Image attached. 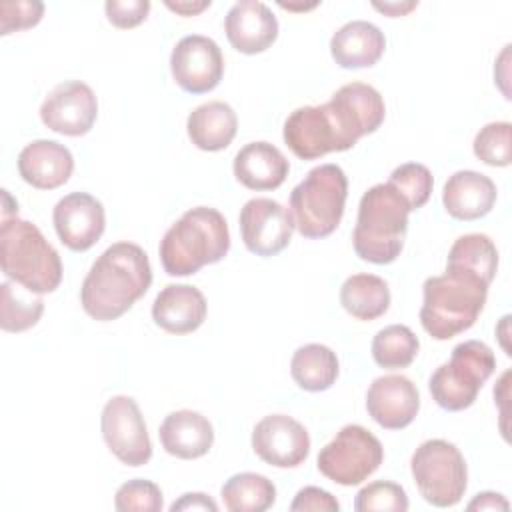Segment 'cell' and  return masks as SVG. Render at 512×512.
<instances>
[{"label": "cell", "mask_w": 512, "mask_h": 512, "mask_svg": "<svg viewBox=\"0 0 512 512\" xmlns=\"http://www.w3.org/2000/svg\"><path fill=\"white\" fill-rule=\"evenodd\" d=\"M150 284L148 254L134 242H116L90 266L80 288V302L90 318L110 322L126 314Z\"/></svg>", "instance_id": "6da1fadb"}, {"label": "cell", "mask_w": 512, "mask_h": 512, "mask_svg": "<svg viewBox=\"0 0 512 512\" xmlns=\"http://www.w3.org/2000/svg\"><path fill=\"white\" fill-rule=\"evenodd\" d=\"M488 282L480 276L446 266L444 274L430 276L422 286L420 324L434 340H450L478 320L486 296Z\"/></svg>", "instance_id": "7a4b0ae2"}, {"label": "cell", "mask_w": 512, "mask_h": 512, "mask_svg": "<svg viewBox=\"0 0 512 512\" xmlns=\"http://www.w3.org/2000/svg\"><path fill=\"white\" fill-rule=\"evenodd\" d=\"M230 250L226 218L210 206L186 210L160 240V262L170 276L196 274L206 264L220 262Z\"/></svg>", "instance_id": "3957f363"}, {"label": "cell", "mask_w": 512, "mask_h": 512, "mask_svg": "<svg viewBox=\"0 0 512 512\" xmlns=\"http://www.w3.org/2000/svg\"><path fill=\"white\" fill-rule=\"evenodd\" d=\"M410 212L406 198L390 182L368 188L360 198L352 232L356 256L372 264L394 262L404 248Z\"/></svg>", "instance_id": "277c9868"}, {"label": "cell", "mask_w": 512, "mask_h": 512, "mask_svg": "<svg viewBox=\"0 0 512 512\" xmlns=\"http://www.w3.org/2000/svg\"><path fill=\"white\" fill-rule=\"evenodd\" d=\"M0 266L12 280L36 294L54 292L62 282V260L40 228L18 216L2 218Z\"/></svg>", "instance_id": "5b68a950"}, {"label": "cell", "mask_w": 512, "mask_h": 512, "mask_svg": "<svg viewBox=\"0 0 512 512\" xmlns=\"http://www.w3.org/2000/svg\"><path fill=\"white\" fill-rule=\"evenodd\" d=\"M348 178L338 164L314 166L290 192V216L304 238L330 236L344 214Z\"/></svg>", "instance_id": "8992f818"}, {"label": "cell", "mask_w": 512, "mask_h": 512, "mask_svg": "<svg viewBox=\"0 0 512 512\" xmlns=\"http://www.w3.org/2000/svg\"><path fill=\"white\" fill-rule=\"evenodd\" d=\"M494 370L496 356L488 344L480 340L460 342L454 346L450 360L430 376L432 400L448 412L466 410L476 402L478 392Z\"/></svg>", "instance_id": "52a82bcc"}, {"label": "cell", "mask_w": 512, "mask_h": 512, "mask_svg": "<svg viewBox=\"0 0 512 512\" xmlns=\"http://www.w3.org/2000/svg\"><path fill=\"white\" fill-rule=\"evenodd\" d=\"M410 470L420 496L432 506H456L466 492V460L448 440L432 438L422 442L412 454Z\"/></svg>", "instance_id": "ba28073f"}, {"label": "cell", "mask_w": 512, "mask_h": 512, "mask_svg": "<svg viewBox=\"0 0 512 512\" xmlns=\"http://www.w3.org/2000/svg\"><path fill=\"white\" fill-rule=\"evenodd\" d=\"M384 460L380 440L360 424H346L320 450L316 466L320 474L340 486H356L372 476Z\"/></svg>", "instance_id": "9c48e42d"}, {"label": "cell", "mask_w": 512, "mask_h": 512, "mask_svg": "<svg viewBox=\"0 0 512 512\" xmlns=\"http://www.w3.org/2000/svg\"><path fill=\"white\" fill-rule=\"evenodd\" d=\"M102 438L108 450L126 466H142L152 458V442L146 422L134 398L112 396L100 416Z\"/></svg>", "instance_id": "30bf717a"}, {"label": "cell", "mask_w": 512, "mask_h": 512, "mask_svg": "<svg viewBox=\"0 0 512 512\" xmlns=\"http://www.w3.org/2000/svg\"><path fill=\"white\" fill-rule=\"evenodd\" d=\"M284 142L300 160H316L330 152L350 150L352 144L336 124L328 104L296 108L284 122Z\"/></svg>", "instance_id": "8fae6325"}, {"label": "cell", "mask_w": 512, "mask_h": 512, "mask_svg": "<svg viewBox=\"0 0 512 512\" xmlns=\"http://www.w3.org/2000/svg\"><path fill=\"white\" fill-rule=\"evenodd\" d=\"M174 82L190 94L214 90L224 76V56L220 46L202 34H188L176 42L170 54Z\"/></svg>", "instance_id": "7c38bea8"}, {"label": "cell", "mask_w": 512, "mask_h": 512, "mask_svg": "<svg viewBox=\"0 0 512 512\" xmlns=\"http://www.w3.org/2000/svg\"><path fill=\"white\" fill-rule=\"evenodd\" d=\"M98 116L94 90L80 80L56 84L40 106V120L52 132L64 136H84L92 130Z\"/></svg>", "instance_id": "4fadbf2b"}, {"label": "cell", "mask_w": 512, "mask_h": 512, "mask_svg": "<svg viewBox=\"0 0 512 512\" xmlns=\"http://www.w3.org/2000/svg\"><path fill=\"white\" fill-rule=\"evenodd\" d=\"M292 232L290 212L272 198H252L240 210L242 242L256 256H276L290 244Z\"/></svg>", "instance_id": "5bb4252c"}, {"label": "cell", "mask_w": 512, "mask_h": 512, "mask_svg": "<svg viewBox=\"0 0 512 512\" xmlns=\"http://www.w3.org/2000/svg\"><path fill=\"white\" fill-rule=\"evenodd\" d=\"M252 450L270 466L296 468L310 454V436L292 416L270 414L254 426Z\"/></svg>", "instance_id": "9a60e30c"}, {"label": "cell", "mask_w": 512, "mask_h": 512, "mask_svg": "<svg viewBox=\"0 0 512 512\" xmlns=\"http://www.w3.org/2000/svg\"><path fill=\"white\" fill-rule=\"evenodd\" d=\"M52 220L60 242L74 252L90 250L106 228L104 206L88 192H70L60 198Z\"/></svg>", "instance_id": "2e32d148"}, {"label": "cell", "mask_w": 512, "mask_h": 512, "mask_svg": "<svg viewBox=\"0 0 512 512\" xmlns=\"http://www.w3.org/2000/svg\"><path fill=\"white\" fill-rule=\"evenodd\" d=\"M326 104L352 146L362 136L376 132L386 116L382 94L364 82L340 86Z\"/></svg>", "instance_id": "e0dca14e"}, {"label": "cell", "mask_w": 512, "mask_h": 512, "mask_svg": "<svg viewBox=\"0 0 512 512\" xmlns=\"http://www.w3.org/2000/svg\"><path fill=\"white\" fill-rule=\"evenodd\" d=\"M368 416L386 430H402L420 410L416 384L402 374H386L372 380L366 392Z\"/></svg>", "instance_id": "ac0fdd59"}, {"label": "cell", "mask_w": 512, "mask_h": 512, "mask_svg": "<svg viewBox=\"0 0 512 512\" xmlns=\"http://www.w3.org/2000/svg\"><path fill=\"white\" fill-rule=\"evenodd\" d=\"M224 32L234 50L242 54H260L278 38V20L264 2L240 0L228 10Z\"/></svg>", "instance_id": "d6986e66"}, {"label": "cell", "mask_w": 512, "mask_h": 512, "mask_svg": "<svg viewBox=\"0 0 512 512\" xmlns=\"http://www.w3.org/2000/svg\"><path fill=\"white\" fill-rule=\"evenodd\" d=\"M72 170V152L56 140H32L18 154V172L22 180L38 190H54L66 184Z\"/></svg>", "instance_id": "ffe728a7"}, {"label": "cell", "mask_w": 512, "mask_h": 512, "mask_svg": "<svg viewBox=\"0 0 512 512\" xmlns=\"http://www.w3.org/2000/svg\"><path fill=\"white\" fill-rule=\"evenodd\" d=\"M208 304L204 294L192 284H168L152 304V320L170 334H190L206 320Z\"/></svg>", "instance_id": "44dd1931"}, {"label": "cell", "mask_w": 512, "mask_h": 512, "mask_svg": "<svg viewBox=\"0 0 512 512\" xmlns=\"http://www.w3.org/2000/svg\"><path fill=\"white\" fill-rule=\"evenodd\" d=\"M496 196V184L486 174L458 170L444 184L442 204L452 218L470 222L484 218L494 208Z\"/></svg>", "instance_id": "7402d4cb"}, {"label": "cell", "mask_w": 512, "mask_h": 512, "mask_svg": "<svg viewBox=\"0 0 512 512\" xmlns=\"http://www.w3.org/2000/svg\"><path fill=\"white\" fill-rule=\"evenodd\" d=\"M162 448L180 460H194L214 444V428L206 416L194 410L170 412L158 430Z\"/></svg>", "instance_id": "603a6c76"}, {"label": "cell", "mask_w": 512, "mask_h": 512, "mask_svg": "<svg viewBox=\"0 0 512 512\" xmlns=\"http://www.w3.org/2000/svg\"><path fill=\"white\" fill-rule=\"evenodd\" d=\"M236 180L250 190H274L284 184L290 164L286 156L270 142H250L242 146L232 162Z\"/></svg>", "instance_id": "cb8c5ba5"}, {"label": "cell", "mask_w": 512, "mask_h": 512, "mask_svg": "<svg viewBox=\"0 0 512 512\" xmlns=\"http://www.w3.org/2000/svg\"><path fill=\"white\" fill-rule=\"evenodd\" d=\"M386 50L384 32L368 20H352L340 26L330 40V54L340 68L356 70L374 66Z\"/></svg>", "instance_id": "d4e9b609"}, {"label": "cell", "mask_w": 512, "mask_h": 512, "mask_svg": "<svg viewBox=\"0 0 512 512\" xmlns=\"http://www.w3.org/2000/svg\"><path fill=\"white\" fill-rule=\"evenodd\" d=\"M238 130V118L230 104L212 100L196 106L186 120L192 144L204 152H218L230 146Z\"/></svg>", "instance_id": "484cf974"}, {"label": "cell", "mask_w": 512, "mask_h": 512, "mask_svg": "<svg viewBox=\"0 0 512 512\" xmlns=\"http://www.w3.org/2000/svg\"><path fill=\"white\" fill-rule=\"evenodd\" d=\"M340 304L356 320H376L390 308V288L376 274H352L340 286Z\"/></svg>", "instance_id": "4316f807"}, {"label": "cell", "mask_w": 512, "mask_h": 512, "mask_svg": "<svg viewBox=\"0 0 512 512\" xmlns=\"http://www.w3.org/2000/svg\"><path fill=\"white\" fill-rule=\"evenodd\" d=\"M338 372V356L324 344H304L292 354L290 360L292 380L306 392L328 390L336 382Z\"/></svg>", "instance_id": "83f0119b"}, {"label": "cell", "mask_w": 512, "mask_h": 512, "mask_svg": "<svg viewBox=\"0 0 512 512\" xmlns=\"http://www.w3.org/2000/svg\"><path fill=\"white\" fill-rule=\"evenodd\" d=\"M220 496L230 512H264L276 502V486L262 474L240 472L224 482Z\"/></svg>", "instance_id": "f1b7e54d"}, {"label": "cell", "mask_w": 512, "mask_h": 512, "mask_svg": "<svg viewBox=\"0 0 512 512\" xmlns=\"http://www.w3.org/2000/svg\"><path fill=\"white\" fill-rule=\"evenodd\" d=\"M446 266L472 272L490 284L498 270V250L486 234H464L450 246Z\"/></svg>", "instance_id": "f546056e"}, {"label": "cell", "mask_w": 512, "mask_h": 512, "mask_svg": "<svg viewBox=\"0 0 512 512\" xmlns=\"http://www.w3.org/2000/svg\"><path fill=\"white\" fill-rule=\"evenodd\" d=\"M42 312V294L30 292L18 282L0 284V328L4 332H24L36 326Z\"/></svg>", "instance_id": "4dcf8cb0"}, {"label": "cell", "mask_w": 512, "mask_h": 512, "mask_svg": "<svg viewBox=\"0 0 512 512\" xmlns=\"http://www.w3.org/2000/svg\"><path fill=\"white\" fill-rule=\"evenodd\" d=\"M420 350L418 336L404 324H390L376 332L372 340V358L380 368L398 370L414 362Z\"/></svg>", "instance_id": "1f68e13d"}, {"label": "cell", "mask_w": 512, "mask_h": 512, "mask_svg": "<svg viewBox=\"0 0 512 512\" xmlns=\"http://www.w3.org/2000/svg\"><path fill=\"white\" fill-rule=\"evenodd\" d=\"M474 154L480 162L488 166H510L512 162V124L510 122H490L478 130L474 136Z\"/></svg>", "instance_id": "d6a6232c"}, {"label": "cell", "mask_w": 512, "mask_h": 512, "mask_svg": "<svg viewBox=\"0 0 512 512\" xmlns=\"http://www.w3.org/2000/svg\"><path fill=\"white\" fill-rule=\"evenodd\" d=\"M388 182L406 198L410 210L422 208L428 202L434 186L432 172L418 162L400 164L392 170Z\"/></svg>", "instance_id": "836d02e7"}, {"label": "cell", "mask_w": 512, "mask_h": 512, "mask_svg": "<svg viewBox=\"0 0 512 512\" xmlns=\"http://www.w3.org/2000/svg\"><path fill=\"white\" fill-rule=\"evenodd\" d=\"M410 506L406 490L390 480H376L360 488L354 498L356 512H406Z\"/></svg>", "instance_id": "e575fe53"}, {"label": "cell", "mask_w": 512, "mask_h": 512, "mask_svg": "<svg viewBox=\"0 0 512 512\" xmlns=\"http://www.w3.org/2000/svg\"><path fill=\"white\" fill-rule=\"evenodd\" d=\"M162 490L152 480L134 478L124 482L114 496V508L118 512H160Z\"/></svg>", "instance_id": "d590c367"}, {"label": "cell", "mask_w": 512, "mask_h": 512, "mask_svg": "<svg viewBox=\"0 0 512 512\" xmlns=\"http://www.w3.org/2000/svg\"><path fill=\"white\" fill-rule=\"evenodd\" d=\"M44 16V4L40 0H16L0 4V34L26 30L36 26Z\"/></svg>", "instance_id": "8d00e7d4"}, {"label": "cell", "mask_w": 512, "mask_h": 512, "mask_svg": "<svg viewBox=\"0 0 512 512\" xmlns=\"http://www.w3.org/2000/svg\"><path fill=\"white\" fill-rule=\"evenodd\" d=\"M106 18L116 28H134L142 24L150 12L148 0H108L104 4Z\"/></svg>", "instance_id": "74e56055"}, {"label": "cell", "mask_w": 512, "mask_h": 512, "mask_svg": "<svg viewBox=\"0 0 512 512\" xmlns=\"http://www.w3.org/2000/svg\"><path fill=\"white\" fill-rule=\"evenodd\" d=\"M292 512H338V500L324 488L318 486H304L296 492L292 504Z\"/></svg>", "instance_id": "f35d334b"}, {"label": "cell", "mask_w": 512, "mask_h": 512, "mask_svg": "<svg viewBox=\"0 0 512 512\" xmlns=\"http://www.w3.org/2000/svg\"><path fill=\"white\" fill-rule=\"evenodd\" d=\"M170 510L172 512H180V510H210V512H216L218 504L202 492H188V494H182L180 500H176L170 506Z\"/></svg>", "instance_id": "ab89813d"}, {"label": "cell", "mask_w": 512, "mask_h": 512, "mask_svg": "<svg viewBox=\"0 0 512 512\" xmlns=\"http://www.w3.org/2000/svg\"><path fill=\"white\" fill-rule=\"evenodd\" d=\"M468 510H508V500L498 492H480L468 502Z\"/></svg>", "instance_id": "60d3db41"}, {"label": "cell", "mask_w": 512, "mask_h": 512, "mask_svg": "<svg viewBox=\"0 0 512 512\" xmlns=\"http://www.w3.org/2000/svg\"><path fill=\"white\" fill-rule=\"evenodd\" d=\"M210 6V0H202V2H172V0H166V8H170L172 12L180 14V16H194L202 10H206Z\"/></svg>", "instance_id": "b9f144b4"}, {"label": "cell", "mask_w": 512, "mask_h": 512, "mask_svg": "<svg viewBox=\"0 0 512 512\" xmlns=\"http://www.w3.org/2000/svg\"><path fill=\"white\" fill-rule=\"evenodd\" d=\"M372 6L380 12H384L386 16H404L410 10H414L418 6V2H372Z\"/></svg>", "instance_id": "7bdbcfd3"}, {"label": "cell", "mask_w": 512, "mask_h": 512, "mask_svg": "<svg viewBox=\"0 0 512 512\" xmlns=\"http://www.w3.org/2000/svg\"><path fill=\"white\" fill-rule=\"evenodd\" d=\"M280 6L282 8H288V10H310V8H314L316 6V2L314 4H284V2H280Z\"/></svg>", "instance_id": "ee69618b"}]
</instances>
